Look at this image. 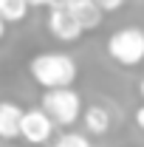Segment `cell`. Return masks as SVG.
<instances>
[{"instance_id":"obj_1","label":"cell","mask_w":144,"mask_h":147,"mask_svg":"<svg viewBox=\"0 0 144 147\" xmlns=\"http://www.w3.org/2000/svg\"><path fill=\"white\" fill-rule=\"evenodd\" d=\"M28 74L42 91L45 88H68L76 79V62L68 54H37L28 65Z\"/></svg>"},{"instance_id":"obj_2","label":"cell","mask_w":144,"mask_h":147,"mask_svg":"<svg viewBox=\"0 0 144 147\" xmlns=\"http://www.w3.org/2000/svg\"><path fill=\"white\" fill-rule=\"evenodd\" d=\"M108 54L124 68H136L144 62V31L139 26H124L108 37Z\"/></svg>"},{"instance_id":"obj_3","label":"cell","mask_w":144,"mask_h":147,"mask_svg":"<svg viewBox=\"0 0 144 147\" xmlns=\"http://www.w3.org/2000/svg\"><path fill=\"white\" fill-rule=\"evenodd\" d=\"M42 108L48 110V116L54 119L57 125H73L85 110H82V99H79V93L73 91L71 85L68 88H45L42 91V102H40Z\"/></svg>"},{"instance_id":"obj_4","label":"cell","mask_w":144,"mask_h":147,"mask_svg":"<svg viewBox=\"0 0 144 147\" xmlns=\"http://www.w3.org/2000/svg\"><path fill=\"white\" fill-rule=\"evenodd\" d=\"M48 31L59 42H76L82 37V31H85V26L79 23V17L73 14L71 6H51V11H48Z\"/></svg>"},{"instance_id":"obj_5","label":"cell","mask_w":144,"mask_h":147,"mask_svg":"<svg viewBox=\"0 0 144 147\" xmlns=\"http://www.w3.org/2000/svg\"><path fill=\"white\" fill-rule=\"evenodd\" d=\"M54 119L48 116V110L42 108H31L23 113V139L28 142V144H45L48 139H51V133H54Z\"/></svg>"},{"instance_id":"obj_6","label":"cell","mask_w":144,"mask_h":147,"mask_svg":"<svg viewBox=\"0 0 144 147\" xmlns=\"http://www.w3.org/2000/svg\"><path fill=\"white\" fill-rule=\"evenodd\" d=\"M23 113H26V110L17 108L14 102H3V105H0V136H3L6 142L23 136Z\"/></svg>"},{"instance_id":"obj_7","label":"cell","mask_w":144,"mask_h":147,"mask_svg":"<svg viewBox=\"0 0 144 147\" xmlns=\"http://www.w3.org/2000/svg\"><path fill=\"white\" fill-rule=\"evenodd\" d=\"M82 122H85V130H88L90 136H105V133L110 130V125H113L108 108H102V105H90V108H85Z\"/></svg>"},{"instance_id":"obj_8","label":"cell","mask_w":144,"mask_h":147,"mask_svg":"<svg viewBox=\"0 0 144 147\" xmlns=\"http://www.w3.org/2000/svg\"><path fill=\"white\" fill-rule=\"evenodd\" d=\"M73 14L79 17V23L85 26V31L88 28H96L99 23H102V14H105V9L96 3V0H82V3H76V6H71Z\"/></svg>"},{"instance_id":"obj_9","label":"cell","mask_w":144,"mask_h":147,"mask_svg":"<svg viewBox=\"0 0 144 147\" xmlns=\"http://www.w3.org/2000/svg\"><path fill=\"white\" fill-rule=\"evenodd\" d=\"M28 9H31L28 0H0V17L6 20V23H20V20H26Z\"/></svg>"},{"instance_id":"obj_10","label":"cell","mask_w":144,"mask_h":147,"mask_svg":"<svg viewBox=\"0 0 144 147\" xmlns=\"http://www.w3.org/2000/svg\"><path fill=\"white\" fill-rule=\"evenodd\" d=\"M54 147H90V139L85 133H65L54 142Z\"/></svg>"},{"instance_id":"obj_11","label":"cell","mask_w":144,"mask_h":147,"mask_svg":"<svg viewBox=\"0 0 144 147\" xmlns=\"http://www.w3.org/2000/svg\"><path fill=\"white\" fill-rule=\"evenodd\" d=\"M96 3H99L105 11H116V9H122V3H124V0H96Z\"/></svg>"},{"instance_id":"obj_12","label":"cell","mask_w":144,"mask_h":147,"mask_svg":"<svg viewBox=\"0 0 144 147\" xmlns=\"http://www.w3.org/2000/svg\"><path fill=\"white\" fill-rule=\"evenodd\" d=\"M136 122H139V127L144 130V105H141L139 110H136Z\"/></svg>"},{"instance_id":"obj_13","label":"cell","mask_w":144,"mask_h":147,"mask_svg":"<svg viewBox=\"0 0 144 147\" xmlns=\"http://www.w3.org/2000/svg\"><path fill=\"white\" fill-rule=\"evenodd\" d=\"M28 3H31V6H48L51 0H28Z\"/></svg>"},{"instance_id":"obj_14","label":"cell","mask_w":144,"mask_h":147,"mask_svg":"<svg viewBox=\"0 0 144 147\" xmlns=\"http://www.w3.org/2000/svg\"><path fill=\"white\" fill-rule=\"evenodd\" d=\"M139 93H141V99H144V79H141V85H139Z\"/></svg>"}]
</instances>
